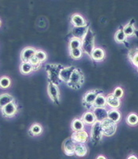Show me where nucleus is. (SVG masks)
<instances>
[{
  "instance_id": "f257e3e1",
  "label": "nucleus",
  "mask_w": 138,
  "mask_h": 159,
  "mask_svg": "<svg viewBox=\"0 0 138 159\" xmlns=\"http://www.w3.org/2000/svg\"><path fill=\"white\" fill-rule=\"evenodd\" d=\"M84 83V75L80 68L75 67L67 85L72 89H80Z\"/></svg>"
},
{
  "instance_id": "f03ea898",
  "label": "nucleus",
  "mask_w": 138,
  "mask_h": 159,
  "mask_svg": "<svg viewBox=\"0 0 138 159\" xmlns=\"http://www.w3.org/2000/svg\"><path fill=\"white\" fill-rule=\"evenodd\" d=\"M95 41H96V36H95V33L92 30V29L89 27L87 33H86L85 36H84L82 39V46H81V49H82L84 54L90 56L92 52L93 51V49L96 47V46H95Z\"/></svg>"
},
{
  "instance_id": "7ed1b4c3",
  "label": "nucleus",
  "mask_w": 138,
  "mask_h": 159,
  "mask_svg": "<svg viewBox=\"0 0 138 159\" xmlns=\"http://www.w3.org/2000/svg\"><path fill=\"white\" fill-rule=\"evenodd\" d=\"M63 66L61 64L49 63L46 66L45 70L47 74V79L50 82H53L56 85H59L61 81L59 79V72Z\"/></svg>"
},
{
  "instance_id": "20e7f679",
  "label": "nucleus",
  "mask_w": 138,
  "mask_h": 159,
  "mask_svg": "<svg viewBox=\"0 0 138 159\" xmlns=\"http://www.w3.org/2000/svg\"><path fill=\"white\" fill-rule=\"evenodd\" d=\"M100 92H102V90L99 89H93L86 91L82 97L83 106L88 110H92L93 108V105H94L96 97Z\"/></svg>"
},
{
  "instance_id": "39448f33",
  "label": "nucleus",
  "mask_w": 138,
  "mask_h": 159,
  "mask_svg": "<svg viewBox=\"0 0 138 159\" xmlns=\"http://www.w3.org/2000/svg\"><path fill=\"white\" fill-rule=\"evenodd\" d=\"M103 136V131H102L101 122L96 120L92 125L91 131H90V139L93 142V144H98L102 140Z\"/></svg>"
},
{
  "instance_id": "423d86ee",
  "label": "nucleus",
  "mask_w": 138,
  "mask_h": 159,
  "mask_svg": "<svg viewBox=\"0 0 138 159\" xmlns=\"http://www.w3.org/2000/svg\"><path fill=\"white\" fill-rule=\"evenodd\" d=\"M47 94H48L53 104L56 105H60L61 94H60L58 85L54 84L53 82H48V85H47Z\"/></svg>"
},
{
  "instance_id": "0eeeda50",
  "label": "nucleus",
  "mask_w": 138,
  "mask_h": 159,
  "mask_svg": "<svg viewBox=\"0 0 138 159\" xmlns=\"http://www.w3.org/2000/svg\"><path fill=\"white\" fill-rule=\"evenodd\" d=\"M101 127L103 135L107 137H110L113 136L115 134L118 125L116 123L107 118V119L101 121Z\"/></svg>"
},
{
  "instance_id": "6e6552de",
  "label": "nucleus",
  "mask_w": 138,
  "mask_h": 159,
  "mask_svg": "<svg viewBox=\"0 0 138 159\" xmlns=\"http://www.w3.org/2000/svg\"><path fill=\"white\" fill-rule=\"evenodd\" d=\"M2 116L6 118H12L18 112V105L15 102H12L1 109Z\"/></svg>"
},
{
  "instance_id": "1a4fd4ad",
  "label": "nucleus",
  "mask_w": 138,
  "mask_h": 159,
  "mask_svg": "<svg viewBox=\"0 0 138 159\" xmlns=\"http://www.w3.org/2000/svg\"><path fill=\"white\" fill-rule=\"evenodd\" d=\"M90 59L93 61L96 62V63H100V62L103 61L106 58V52L103 48L100 47H95L93 51L92 52L90 55Z\"/></svg>"
},
{
  "instance_id": "9d476101",
  "label": "nucleus",
  "mask_w": 138,
  "mask_h": 159,
  "mask_svg": "<svg viewBox=\"0 0 138 159\" xmlns=\"http://www.w3.org/2000/svg\"><path fill=\"white\" fill-rule=\"evenodd\" d=\"M75 69V66H63L59 72V79L61 82H64L67 84L70 80L71 75L73 71Z\"/></svg>"
},
{
  "instance_id": "9b49d317",
  "label": "nucleus",
  "mask_w": 138,
  "mask_h": 159,
  "mask_svg": "<svg viewBox=\"0 0 138 159\" xmlns=\"http://www.w3.org/2000/svg\"><path fill=\"white\" fill-rule=\"evenodd\" d=\"M89 135L87 131L82 130V131H74L71 135V139L75 142L76 143H85L88 140Z\"/></svg>"
},
{
  "instance_id": "f8f14e48",
  "label": "nucleus",
  "mask_w": 138,
  "mask_h": 159,
  "mask_svg": "<svg viewBox=\"0 0 138 159\" xmlns=\"http://www.w3.org/2000/svg\"><path fill=\"white\" fill-rule=\"evenodd\" d=\"M75 145L76 143L70 138L67 139L63 142V150L64 153L68 156H73L75 154Z\"/></svg>"
},
{
  "instance_id": "ddd939ff",
  "label": "nucleus",
  "mask_w": 138,
  "mask_h": 159,
  "mask_svg": "<svg viewBox=\"0 0 138 159\" xmlns=\"http://www.w3.org/2000/svg\"><path fill=\"white\" fill-rule=\"evenodd\" d=\"M37 49L33 47H26L21 52V60L22 62H29L32 58L34 57Z\"/></svg>"
},
{
  "instance_id": "4468645a",
  "label": "nucleus",
  "mask_w": 138,
  "mask_h": 159,
  "mask_svg": "<svg viewBox=\"0 0 138 159\" xmlns=\"http://www.w3.org/2000/svg\"><path fill=\"white\" fill-rule=\"evenodd\" d=\"M70 23L74 27H82L88 25V22L85 18L79 14H74L71 16Z\"/></svg>"
},
{
  "instance_id": "2eb2a0df",
  "label": "nucleus",
  "mask_w": 138,
  "mask_h": 159,
  "mask_svg": "<svg viewBox=\"0 0 138 159\" xmlns=\"http://www.w3.org/2000/svg\"><path fill=\"white\" fill-rule=\"evenodd\" d=\"M106 99H107V105L110 108H117L119 109L122 105V102L121 99L116 98L113 93H109L106 96Z\"/></svg>"
},
{
  "instance_id": "dca6fc26",
  "label": "nucleus",
  "mask_w": 138,
  "mask_h": 159,
  "mask_svg": "<svg viewBox=\"0 0 138 159\" xmlns=\"http://www.w3.org/2000/svg\"><path fill=\"white\" fill-rule=\"evenodd\" d=\"M80 119L82 120L84 124L88 125V126H92L96 121V116H95L93 110H87L85 112H84L82 116H80Z\"/></svg>"
},
{
  "instance_id": "f3484780",
  "label": "nucleus",
  "mask_w": 138,
  "mask_h": 159,
  "mask_svg": "<svg viewBox=\"0 0 138 159\" xmlns=\"http://www.w3.org/2000/svg\"><path fill=\"white\" fill-rule=\"evenodd\" d=\"M88 29V25L82 27H73V29H72L71 30L72 36L74 37H77V38L81 39V40H82L83 37H84V36H85L86 33H87Z\"/></svg>"
},
{
  "instance_id": "a211bd4d",
  "label": "nucleus",
  "mask_w": 138,
  "mask_h": 159,
  "mask_svg": "<svg viewBox=\"0 0 138 159\" xmlns=\"http://www.w3.org/2000/svg\"><path fill=\"white\" fill-rule=\"evenodd\" d=\"M107 118L118 124L122 120V113L117 108H110L107 111Z\"/></svg>"
},
{
  "instance_id": "6ab92c4d",
  "label": "nucleus",
  "mask_w": 138,
  "mask_h": 159,
  "mask_svg": "<svg viewBox=\"0 0 138 159\" xmlns=\"http://www.w3.org/2000/svg\"><path fill=\"white\" fill-rule=\"evenodd\" d=\"M92 110H93L95 116H96V120L101 122L102 120L107 118V111H108V109H107V108H93Z\"/></svg>"
},
{
  "instance_id": "aec40b11",
  "label": "nucleus",
  "mask_w": 138,
  "mask_h": 159,
  "mask_svg": "<svg viewBox=\"0 0 138 159\" xmlns=\"http://www.w3.org/2000/svg\"><path fill=\"white\" fill-rule=\"evenodd\" d=\"M107 99L104 96L103 92H100L96 98V101L93 105V108H107Z\"/></svg>"
},
{
  "instance_id": "412c9836",
  "label": "nucleus",
  "mask_w": 138,
  "mask_h": 159,
  "mask_svg": "<svg viewBox=\"0 0 138 159\" xmlns=\"http://www.w3.org/2000/svg\"><path fill=\"white\" fill-rule=\"evenodd\" d=\"M84 127H85V124L80 118H74L71 121V124H70V128L73 131H82L84 129Z\"/></svg>"
},
{
  "instance_id": "4be33fe9",
  "label": "nucleus",
  "mask_w": 138,
  "mask_h": 159,
  "mask_svg": "<svg viewBox=\"0 0 138 159\" xmlns=\"http://www.w3.org/2000/svg\"><path fill=\"white\" fill-rule=\"evenodd\" d=\"M29 135L32 136H38L43 133V127L39 123H34L31 125L29 130H28Z\"/></svg>"
},
{
  "instance_id": "5701e85b",
  "label": "nucleus",
  "mask_w": 138,
  "mask_h": 159,
  "mask_svg": "<svg viewBox=\"0 0 138 159\" xmlns=\"http://www.w3.org/2000/svg\"><path fill=\"white\" fill-rule=\"evenodd\" d=\"M88 154V147L85 143H77L75 145V155L77 157H84Z\"/></svg>"
},
{
  "instance_id": "b1692460",
  "label": "nucleus",
  "mask_w": 138,
  "mask_h": 159,
  "mask_svg": "<svg viewBox=\"0 0 138 159\" xmlns=\"http://www.w3.org/2000/svg\"><path fill=\"white\" fill-rule=\"evenodd\" d=\"M14 98L12 95L9 93H2L0 95V109H2L3 107L14 102Z\"/></svg>"
},
{
  "instance_id": "393cba45",
  "label": "nucleus",
  "mask_w": 138,
  "mask_h": 159,
  "mask_svg": "<svg viewBox=\"0 0 138 159\" xmlns=\"http://www.w3.org/2000/svg\"><path fill=\"white\" fill-rule=\"evenodd\" d=\"M20 71L22 75H28L33 71V67L29 62H21L20 65Z\"/></svg>"
},
{
  "instance_id": "a878e982",
  "label": "nucleus",
  "mask_w": 138,
  "mask_h": 159,
  "mask_svg": "<svg viewBox=\"0 0 138 159\" xmlns=\"http://www.w3.org/2000/svg\"><path fill=\"white\" fill-rule=\"evenodd\" d=\"M81 46H82V40L81 39H79L74 37H72L70 39V41H69L68 44L69 50L75 48H81Z\"/></svg>"
},
{
  "instance_id": "bb28decb",
  "label": "nucleus",
  "mask_w": 138,
  "mask_h": 159,
  "mask_svg": "<svg viewBox=\"0 0 138 159\" xmlns=\"http://www.w3.org/2000/svg\"><path fill=\"white\" fill-rule=\"evenodd\" d=\"M126 122L129 126H136L138 124V115L135 112H131V113L128 114L126 118Z\"/></svg>"
},
{
  "instance_id": "cd10ccee",
  "label": "nucleus",
  "mask_w": 138,
  "mask_h": 159,
  "mask_svg": "<svg viewBox=\"0 0 138 159\" xmlns=\"http://www.w3.org/2000/svg\"><path fill=\"white\" fill-rule=\"evenodd\" d=\"M114 38L118 44H123V43L126 42V40H127V37L123 30H118L114 33Z\"/></svg>"
},
{
  "instance_id": "c85d7f7f",
  "label": "nucleus",
  "mask_w": 138,
  "mask_h": 159,
  "mask_svg": "<svg viewBox=\"0 0 138 159\" xmlns=\"http://www.w3.org/2000/svg\"><path fill=\"white\" fill-rule=\"evenodd\" d=\"M123 32L126 34V37H132L135 35V33H136V29H135L134 25H133L132 23H128L127 25H126L123 29Z\"/></svg>"
},
{
  "instance_id": "c756f323",
  "label": "nucleus",
  "mask_w": 138,
  "mask_h": 159,
  "mask_svg": "<svg viewBox=\"0 0 138 159\" xmlns=\"http://www.w3.org/2000/svg\"><path fill=\"white\" fill-rule=\"evenodd\" d=\"M69 54H70V56L73 60H79L83 57L84 52H83L81 48H75L69 50Z\"/></svg>"
},
{
  "instance_id": "7c9ffc66",
  "label": "nucleus",
  "mask_w": 138,
  "mask_h": 159,
  "mask_svg": "<svg viewBox=\"0 0 138 159\" xmlns=\"http://www.w3.org/2000/svg\"><path fill=\"white\" fill-rule=\"evenodd\" d=\"M11 85V80L9 77L7 76H2L0 78V88L1 89H7L9 88Z\"/></svg>"
},
{
  "instance_id": "2f4dec72",
  "label": "nucleus",
  "mask_w": 138,
  "mask_h": 159,
  "mask_svg": "<svg viewBox=\"0 0 138 159\" xmlns=\"http://www.w3.org/2000/svg\"><path fill=\"white\" fill-rule=\"evenodd\" d=\"M35 57L37 58V60H40L41 63H44V62H45L46 60H47V53H46L44 51H43V50H41V49H38V50H37L35 54Z\"/></svg>"
},
{
  "instance_id": "473e14b6",
  "label": "nucleus",
  "mask_w": 138,
  "mask_h": 159,
  "mask_svg": "<svg viewBox=\"0 0 138 159\" xmlns=\"http://www.w3.org/2000/svg\"><path fill=\"white\" fill-rule=\"evenodd\" d=\"M29 63H31V65L32 66V67H33V70H40V69L41 68V66H42V63H41L40 60H37L35 56L32 58L31 60H30Z\"/></svg>"
},
{
  "instance_id": "72a5a7b5",
  "label": "nucleus",
  "mask_w": 138,
  "mask_h": 159,
  "mask_svg": "<svg viewBox=\"0 0 138 159\" xmlns=\"http://www.w3.org/2000/svg\"><path fill=\"white\" fill-rule=\"evenodd\" d=\"M112 93H113L116 98L121 99V98H123V96H124V90H123V89L121 87V86H117V87L114 88V89L113 90Z\"/></svg>"
},
{
  "instance_id": "f704fd0d",
  "label": "nucleus",
  "mask_w": 138,
  "mask_h": 159,
  "mask_svg": "<svg viewBox=\"0 0 138 159\" xmlns=\"http://www.w3.org/2000/svg\"><path fill=\"white\" fill-rule=\"evenodd\" d=\"M129 61L131 62L132 64L133 65V66H135L137 68L138 67V49H137V51L135 52L134 56H133V57L129 60Z\"/></svg>"
},
{
  "instance_id": "c9c22d12",
  "label": "nucleus",
  "mask_w": 138,
  "mask_h": 159,
  "mask_svg": "<svg viewBox=\"0 0 138 159\" xmlns=\"http://www.w3.org/2000/svg\"><path fill=\"white\" fill-rule=\"evenodd\" d=\"M127 159H138V158H137V157H136V156L132 154V155H129V157H128Z\"/></svg>"
},
{
  "instance_id": "e433bc0d",
  "label": "nucleus",
  "mask_w": 138,
  "mask_h": 159,
  "mask_svg": "<svg viewBox=\"0 0 138 159\" xmlns=\"http://www.w3.org/2000/svg\"><path fill=\"white\" fill-rule=\"evenodd\" d=\"M96 159H107V158H106V157H105L103 155H99V156H97Z\"/></svg>"
},
{
  "instance_id": "4c0bfd02",
  "label": "nucleus",
  "mask_w": 138,
  "mask_h": 159,
  "mask_svg": "<svg viewBox=\"0 0 138 159\" xmlns=\"http://www.w3.org/2000/svg\"><path fill=\"white\" fill-rule=\"evenodd\" d=\"M1 24H2V22H1V20H0V26H1Z\"/></svg>"
},
{
  "instance_id": "58836bf2",
  "label": "nucleus",
  "mask_w": 138,
  "mask_h": 159,
  "mask_svg": "<svg viewBox=\"0 0 138 159\" xmlns=\"http://www.w3.org/2000/svg\"><path fill=\"white\" fill-rule=\"evenodd\" d=\"M136 69H137V71H138V67H137V68H136Z\"/></svg>"
}]
</instances>
